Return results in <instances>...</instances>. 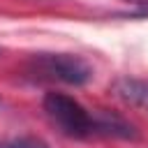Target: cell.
Wrapping results in <instances>:
<instances>
[{
    "label": "cell",
    "mask_w": 148,
    "mask_h": 148,
    "mask_svg": "<svg viewBox=\"0 0 148 148\" xmlns=\"http://www.w3.org/2000/svg\"><path fill=\"white\" fill-rule=\"evenodd\" d=\"M111 95L118 97L125 104L148 109V79H136V76H118L109 86Z\"/></svg>",
    "instance_id": "277c9868"
},
{
    "label": "cell",
    "mask_w": 148,
    "mask_h": 148,
    "mask_svg": "<svg viewBox=\"0 0 148 148\" xmlns=\"http://www.w3.org/2000/svg\"><path fill=\"white\" fill-rule=\"evenodd\" d=\"M28 69L39 79L65 86H86L92 79L90 62L74 53H35L28 60Z\"/></svg>",
    "instance_id": "6da1fadb"
},
{
    "label": "cell",
    "mask_w": 148,
    "mask_h": 148,
    "mask_svg": "<svg viewBox=\"0 0 148 148\" xmlns=\"http://www.w3.org/2000/svg\"><path fill=\"white\" fill-rule=\"evenodd\" d=\"M0 148H46V143H44V141H39V139L21 136V139H9V141L0 143Z\"/></svg>",
    "instance_id": "5b68a950"
},
{
    "label": "cell",
    "mask_w": 148,
    "mask_h": 148,
    "mask_svg": "<svg viewBox=\"0 0 148 148\" xmlns=\"http://www.w3.org/2000/svg\"><path fill=\"white\" fill-rule=\"evenodd\" d=\"M42 109L46 118L65 134L72 139H86L92 136V113L76 102L74 97L65 92H46L42 99Z\"/></svg>",
    "instance_id": "7a4b0ae2"
},
{
    "label": "cell",
    "mask_w": 148,
    "mask_h": 148,
    "mask_svg": "<svg viewBox=\"0 0 148 148\" xmlns=\"http://www.w3.org/2000/svg\"><path fill=\"white\" fill-rule=\"evenodd\" d=\"M134 2H148V0H134Z\"/></svg>",
    "instance_id": "8992f818"
},
{
    "label": "cell",
    "mask_w": 148,
    "mask_h": 148,
    "mask_svg": "<svg viewBox=\"0 0 148 148\" xmlns=\"http://www.w3.org/2000/svg\"><path fill=\"white\" fill-rule=\"evenodd\" d=\"M95 134L113 136V139H136L139 136L136 127L127 118H123L113 111H102V109L92 111V136Z\"/></svg>",
    "instance_id": "3957f363"
}]
</instances>
